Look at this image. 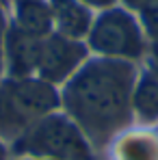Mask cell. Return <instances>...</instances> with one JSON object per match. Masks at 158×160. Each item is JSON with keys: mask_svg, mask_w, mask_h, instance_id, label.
<instances>
[{"mask_svg": "<svg viewBox=\"0 0 158 160\" xmlns=\"http://www.w3.org/2000/svg\"><path fill=\"white\" fill-rule=\"evenodd\" d=\"M26 160H46V158H26Z\"/></svg>", "mask_w": 158, "mask_h": 160, "instance_id": "obj_15", "label": "cell"}, {"mask_svg": "<svg viewBox=\"0 0 158 160\" xmlns=\"http://www.w3.org/2000/svg\"><path fill=\"white\" fill-rule=\"evenodd\" d=\"M84 4H89V7H100V9H108V7H113L117 0H82Z\"/></svg>", "mask_w": 158, "mask_h": 160, "instance_id": "obj_12", "label": "cell"}, {"mask_svg": "<svg viewBox=\"0 0 158 160\" xmlns=\"http://www.w3.org/2000/svg\"><path fill=\"white\" fill-rule=\"evenodd\" d=\"M41 48H43V39L26 35L13 24H9L4 32V46H2V61L7 65L9 78L35 76Z\"/></svg>", "mask_w": 158, "mask_h": 160, "instance_id": "obj_6", "label": "cell"}, {"mask_svg": "<svg viewBox=\"0 0 158 160\" xmlns=\"http://www.w3.org/2000/svg\"><path fill=\"white\" fill-rule=\"evenodd\" d=\"M136 78L134 63L102 56L87 58L59 91L61 108L78 123L89 143H104L130 123Z\"/></svg>", "mask_w": 158, "mask_h": 160, "instance_id": "obj_1", "label": "cell"}, {"mask_svg": "<svg viewBox=\"0 0 158 160\" xmlns=\"http://www.w3.org/2000/svg\"><path fill=\"white\" fill-rule=\"evenodd\" d=\"M13 26L20 28L22 32L46 39L48 35L54 32L52 13L46 0H13Z\"/></svg>", "mask_w": 158, "mask_h": 160, "instance_id": "obj_8", "label": "cell"}, {"mask_svg": "<svg viewBox=\"0 0 158 160\" xmlns=\"http://www.w3.org/2000/svg\"><path fill=\"white\" fill-rule=\"evenodd\" d=\"M87 48L102 58L134 63L145 54V32L132 11L126 7H108L93 18Z\"/></svg>", "mask_w": 158, "mask_h": 160, "instance_id": "obj_4", "label": "cell"}, {"mask_svg": "<svg viewBox=\"0 0 158 160\" xmlns=\"http://www.w3.org/2000/svg\"><path fill=\"white\" fill-rule=\"evenodd\" d=\"M87 58H89V48L84 41H76L59 32H52L43 39V48H41L35 76L46 80L52 87L65 84L82 67Z\"/></svg>", "mask_w": 158, "mask_h": 160, "instance_id": "obj_5", "label": "cell"}, {"mask_svg": "<svg viewBox=\"0 0 158 160\" xmlns=\"http://www.w3.org/2000/svg\"><path fill=\"white\" fill-rule=\"evenodd\" d=\"M7 2H9V0H0V4H7Z\"/></svg>", "mask_w": 158, "mask_h": 160, "instance_id": "obj_16", "label": "cell"}, {"mask_svg": "<svg viewBox=\"0 0 158 160\" xmlns=\"http://www.w3.org/2000/svg\"><path fill=\"white\" fill-rule=\"evenodd\" d=\"M132 117H136L143 123L158 121V74H139L132 89Z\"/></svg>", "mask_w": 158, "mask_h": 160, "instance_id": "obj_9", "label": "cell"}, {"mask_svg": "<svg viewBox=\"0 0 158 160\" xmlns=\"http://www.w3.org/2000/svg\"><path fill=\"white\" fill-rule=\"evenodd\" d=\"M13 152L46 160H93L89 138L74 119L54 110L37 119L13 141Z\"/></svg>", "mask_w": 158, "mask_h": 160, "instance_id": "obj_2", "label": "cell"}, {"mask_svg": "<svg viewBox=\"0 0 158 160\" xmlns=\"http://www.w3.org/2000/svg\"><path fill=\"white\" fill-rule=\"evenodd\" d=\"M4 158V147H2V143H0V160Z\"/></svg>", "mask_w": 158, "mask_h": 160, "instance_id": "obj_14", "label": "cell"}, {"mask_svg": "<svg viewBox=\"0 0 158 160\" xmlns=\"http://www.w3.org/2000/svg\"><path fill=\"white\" fill-rule=\"evenodd\" d=\"M152 56H154V63L158 65V37L152 39Z\"/></svg>", "mask_w": 158, "mask_h": 160, "instance_id": "obj_13", "label": "cell"}, {"mask_svg": "<svg viewBox=\"0 0 158 160\" xmlns=\"http://www.w3.org/2000/svg\"><path fill=\"white\" fill-rule=\"evenodd\" d=\"M46 2L52 13L54 32L76 41L87 39L93 24V13L89 4H84L82 0H46Z\"/></svg>", "mask_w": 158, "mask_h": 160, "instance_id": "obj_7", "label": "cell"}, {"mask_svg": "<svg viewBox=\"0 0 158 160\" xmlns=\"http://www.w3.org/2000/svg\"><path fill=\"white\" fill-rule=\"evenodd\" d=\"M4 32H7V26H4V15H2V4H0V67H2V46H4Z\"/></svg>", "mask_w": 158, "mask_h": 160, "instance_id": "obj_11", "label": "cell"}, {"mask_svg": "<svg viewBox=\"0 0 158 160\" xmlns=\"http://www.w3.org/2000/svg\"><path fill=\"white\" fill-rule=\"evenodd\" d=\"M136 13H139V24L143 32L150 35L152 39L158 37V0H147Z\"/></svg>", "mask_w": 158, "mask_h": 160, "instance_id": "obj_10", "label": "cell"}, {"mask_svg": "<svg viewBox=\"0 0 158 160\" xmlns=\"http://www.w3.org/2000/svg\"><path fill=\"white\" fill-rule=\"evenodd\" d=\"M61 108V93L37 76L0 82V134H22L37 119Z\"/></svg>", "mask_w": 158, "mask_h": 160, "instance_id": "obj_3", "label": "cell"}]
</instances>
